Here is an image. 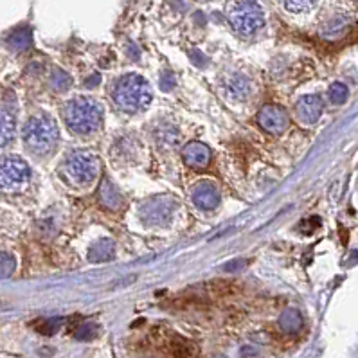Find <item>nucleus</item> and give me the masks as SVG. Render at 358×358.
Masks as SVG:
<instances>
[{"label":"nucleus","mask_w":358,"mask_h":358,"mask_svg":"<svg viewBox=\"0 0 358 358\" xmlns=\"http://www.w3.org/2000/svg\"><path fill=\"white\" fill-rule=\"evenodd\" d=\"M114 103L123 112L135 114L150 106L153 99V90L150 83L139 74H126L112 88Z\"/></svg>","instance_id":"nucleus-1"},{"label":"nucleus","mask_w":358,"mask_h":358,"mask_svg":"<svg viewBox=\"0 0 358 358\" xmlns=\"http://www.w3.org/2000/svg\"><path fill=\"white\" fill-rule=\"evenodd\" d=\"M63 119L78 135H90L103 124V106L92 97H74L63 106Z\"/></svg>","instance_id":"nucleus-2"},{"label":"nucleus","mask_w":358,"mask_h":358,"mask_svg":"<svg viewBox=\"0 0 358 358\" xmlns=\"http://www.w3.org/2000/svg\"><path fill=\"white\" fill-rule=\"evenodd\" d=\"M60 141V130L58 124L49 114L32 115L23 126V143L37 155H46L52 152Z\"/></svg>","instance_id":"nucleus-3"},{"label":"nucleus","mask_w":358,"mask_h":358,"mask_svg":"<svg viewBox=\"0 0 358 358\" xmlns=\"http://www.w3.org/2000/svg\"><path fill=\"white\" fill-rule=\"evenodd\" d=\"M101 170V162L94 153L76 152L65 162V173L76 186H88L97 179Z\"/></svg>","instance_id":"nucleus-4"},{"label":"nucleus","mask_w":358,"mask_h":358,"mask_svg":"<svg viewBox=\"0 0 358 358\" xmlns=\"http://www.w3.org/2000/svg\"><path fill=\"white\" fill-rule=\"evenodd\" d=\"M230 26L239 37H252L265 23L263 10L252 0H243L229 14Z\"/></svg>","instance_id":"nucleus-5"},{"label":"nucleus","mask_w":358,"mask_h":358,"mask_svg":"<svg viewBox=\"0 0 358 358\" xmlns=\"http://www.w3.org/2000/svg\"><path fill=\"white\" fill-rule=\"evenodd\" d=\"M31 170L20 157L8 155L0 159V191H19L29 182Z\"/></svg>","instance_id":"nucleus-6"},{"label":"nucleus","mask_w":358,"mask_h":358,"mask_svg":"<svg viewBox=\"0 0 358 358\" xmlns=\"http://www.w3.org/2000/svg\"><path fill=\"white\" fill-rule=\"evenodd\" d=\"M177 203L171 200L170 197H155L150 198L141 206L139 209V216L141 220L150 227H162L171 220Z\"/></svg>","instance_id":"nucleus-7"},{"label":"nucleus","mask_w":358,"mask_h":358,"mask_svg":"<svg viewBox=\"0 0 358 358\" xmlns=\"http://www.w3.org/2000/svg\"><path fill=\"white\" fill-rule=\"evenodd\" d=\"M257 124L265 132L272 133V135H279V133H283L288 128V112L279 105H266L257 114Z\"/></svg>","instance_id":"nucleus-8"},{"label":"nucleus","mask_w":358,"mask_h":358,"mask_svg":"<svg viewBox=\"0 0 358 358\" xmlns=\"http://www.w3.org/2000/svg\"><path fill=\"white\" fill-rule=\"evenodd\" d=\"M322 110H324V103L319 96H303L295 103V115H297L299 123L315 124L321 119Z\"/></svg>","instance_id":"nucleus-9"},{"label":"nucleus","mask_w":358,"mask_h":358,"mask_svg":"<svg viewBox=\"0 0 358 358\" xmlns=\"http://www.w3.org/2000/svg\"><path fill=\"white\" fill-rule=\"evenodd\" d=\"M182 157H184V162L189 168H193V170H206L209 162H211V150H209L207 144L195 141V143H189L184 148Z\"/></svg>","instance_id":"nucleus-10"},{"label":"nucleus","mask_w":358,"mask_h":358,"mask_svg":"<svg viewBox=\"0 0 358 358\" xmlns=\"http://www.w3.org/2000/svg\"><path fill=\"white\" fill-rule=\"evenodd\" d=\"M193 202L195 206L203 209V211H211L220 203V193H218V189L215 186L203 182V184H198L193 189Z\"/></svg>","instance_id":"nucleus-11"},{"label":"nucleus","mask_w":358,"mask_h":358,"mask_svg":"<svg viewBox=\"0 0 358 358\" xmlns=\"http://www.w3.org/2000/svg\"><path fill=\"white\" fill-rule=\"evenodd\" d=\"M166 353L170 358H198L197 346L189 342L188 339H182V337H173L168 342Z\"/></svg>","instance_id":"nucleus-12"},{"label":"nucleus","mask_w":358,"mask_h":358,"mask_svg":"<svg viewBox=\"0 0 358 358\" xmlns=\"http://www.w3.org/2000/svg\"><path fill=\"white\" fill-rule=\"evenodd\" d=\"M114 250H115L114 241L108 238H103L90 247V250H88V259H90L92 263L108 261V259L114 257Z\"/></svg>","instance_id":"nucleus-13"},{"label":"nucleus","mask_w":358,"mask_h":358,"mask_svg":"<svg viewBox=\"0 0 358 358\" xmlns=\"http://www.w3.org/2000/svg\"><path fill=\"white\" fill-rule=\"evenodd\" d=\"M99 197H101V202L105 203L108 209H112V211H117V209L123 206V197H121L119 189L115 188L112 182H108V180H105L101 184Z\"/></svg>","instance_id":"nucleus-14"},{"label":"nucleus","mask_w":358,"mask_h":358,"mask_svg":"<svg viewBox=\"0 0 358 358\" xmlns=\"http://www.w3.org/2000/svg\"><path fill=\"white\" fill-rule=\"evenodd\" d=\"M279 328L285 333H297L301 328H303V317H301V313L294 308H290L286 312H283V315L279 317Z\"/></svg>","instance_id":"nucleus-15"},{"label":"nucleus","mask_w":358,"mask_h":358,"mask_svg":"<svg viewBox=\"0 0 358 358\" xmlns=\"http://www.w3.org/2000/svg\"><path fill=\"white\" fill-rule=\"evenodd\" d=\"M227 94L235 99H247L248 92H250V85H248L247 78L243 76H232V78L227 81Z\"/></svg>","instance_id":"nucleus-16"},{"label":"nucleus","mask_w":358,"mask_h":358,"mask_svg":"<svg viewBox=\"0 0 358 358\" xmlns=\"http://www.w3.org/2000/svg\"><path fill=\"white\" fill-rule=\"evenodd\" d=\"M14 135V117L0 108V146H6Z\"/></svg>","instance_id":"nucleus-17"},{"label":"nucleus","mask_w":358,"mask_h":358,"mask_svg":"<svg viewBox=\"0 0 358 358\" xmlns=\"http://www.w3.org/2000/svg\"><path fill=\"white\" fill-rule=\"evenodd\" d=\"M348 94V87L340 81L331 83V87L328 88V97H330V101L333 103V105H342V103H346Z\"/></svg>","instance_id":"nucleus-18"},{"label":"nucleus","mask_w":358,"mask_h":358,"mask_svg":"<svg viewBox=\"0 0 358 358\" xmlns=\"http://www.w3.org/2000/svg\"><path fill=\"white\" fill-rule=\"evenodd\" d=\"M281 2L292 13H303V11L312 10L315 4V0H281Z\"/></svg>","instance_id":"nucleus-19"},{"label":"nucleus","mask_w":358,"mask_h":358,"mask_svg":"<svg viewBox=\"0 0 358 358\" xmlns=\"http://www.w3.org/2000/svg\"><path fill=\"white\" fill-rule=\"evenodd\" d=\"M10 43H11V47L19 49V51H20V49H26V47L31 43V34H29L28 29H26V31H23V29H20V31H17V32H13V34H11Z\"/></svg>","instance_id":"nucleus-20"},{"label":"nucleus","mask_w":358,"mask_h":358,"mask_svg":"<svg viewBox=\"0 0 358 358\" xmlns=\"http://www.w3.org/2000/svg\"><path fill=\"white\" fill-rule=\"evenodd\" d=\"M14 270V259L13 256L6 252H0V277L11 276Z\"/></svg>","instance_id":"nucleus-21"},{"label":"nucleus","mask_w":358,"mask_h":358,"mask_svg":"<svg viewBox=\"0 0 358 358\" xmlns=\"http://www.w3.org/2000/svg\"><path fill=\"white\" fill-rule=\"evenodd\" d=\"M52 87H54L56 90H65V88L70 87V78L65 72L56 69L54 74H52Z\"/></svg>","instance_id":"nucleus-22"},{"label":"nucleus","mask_w":358,"mask_h":358,"mask_svg":"<svg viewBox=\"0 0 358 358\" xmlns=\"http://www.w3.org/2000/svg\"><path fill=\"white\" fill-rule=\"evenodd\" d=\"M60 319H54V321H41L37 328L43 335H52V333H56V330L60 328Z\"/></svg>","instance_id":"nucleus-23"},{"label":"nucleus","mask_w":358,"mask_h":358,"mask_svg":"<svg viewBox=\"0 0 358 358\" xmlns=\"http://www.w3.org/2000/svg\"><path fill=\"white\" fill-rule=\"evenodd\" d=\"M96 333H97L96 324H85V326H79L76 337H78L79 340H90L96 337Z\"/></svg>","instance_id":"nucleus-24"},{"label":"nucleus","mask_w":358,"mask_h":358,"mask_svg":"<svg viewBox=\"0 0 358 358\" xmlns=\"http://www.w3.org/2000/svg\"><path fill=\"white\" fill-rule=\"evenodd\" d=\"M218 358H223V357H218Z\"/></svg>","instance_id":"nucleus-25"}]
</instances>
